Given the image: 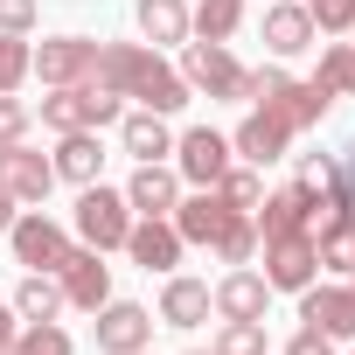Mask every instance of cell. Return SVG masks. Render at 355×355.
<instances>
[{
    "instance_id": "23",
    "label": "cell",
    "mask_w": 355,
    "mask_h": 355,
    "mask_svg": "<svg viewBox=\"0 0 355 355\" xmlns=\"http://www.w3.org/2000/svg\"><path fill=\"white\" fill-rule=\"evenodd\" d=\"M119 146L132 160H174V125L160 112H119Z\"/></svg>"
},
{
    "instance_id": "12",
    "label": "cell",
    "mask_w": 355,
    "mask_h": 355,
    "mask_svg": "<svg viewBox=\"0 0 355 355\" xmlns=\"http://www.w3.org/2000/svg\"><path fill=\"white\" fill-rule=\"evenodd\" d=\"M98 327V355H139V348H153V313L139 306V300H105L98 313H91Z\"/></svg>"
},
{
    "instance_id": "10",
    "label": "cell",
    "mask_w": 355,
    "mask_h": 355,
    "mask_svg": "<svg viewBox=\"0 0 355 355\" xmlns=\"http://www.w3.org/2000/svg\"><path fill=\"white\" fill-rule=\"evenodd\" d=\"M0 189H8L21 209H42V202H49V189H56V167H49V153H35L28 139L0 146Z\"/></svg>"
},
{
    "instance_id": "38",
    "label": "cell",
    "mask_w": 355,
    "mask_h": 355,
    "mask_svg": "<svg viewBox=\"0 0 355 355\" xmlns=\"http://www.w3.org/2000/svg\"><path fill=\"white\" fill-rule=\"evenodd\" d=\"M15 334H21V313H15L8 300H0V355H8V348H15Z\"/></svg>"
},
{
    "instance_id": "19",
    "label": "cell",
    "mask_w": 355,
    "mask_h": 355,
    "mask_svg": "<svg viewBox=\"0 0 355 355\" xmlns=\"http://www.w3.org/2000/svg\"><path fill=\"white\" fill-rule=\"evenodd\" d=\"M313 216H320V202H313V196H300L293 182H286V189H265V202L251 209L258 244H265V237H293V230H306V237H313Z\"/></svg>"
},
{
    "instance_id": "4",
    "label": "cell",
    "mask_w": 355,
    "mask_h": 355,
    "mask_svg": "<svg viewBox=\"0 0 355 355\" xmlns=\"http://www.w3.org/2000/svg\"><path fill=\"white\" fill-rule=\"evenodd\" d=\"M189 77L196 98L209 105H244V63L230 56V42H182V63H174Z\"/></svg>"
},
{
    "instance_id": "13",
    "label": "cell",
    "mask_w": 355,
    "mask_h": 355,
    "mask_svg": "<svg viewBox=\"0 0 355 355\" xmlns=\"http://www.w3.org/2000/svg\"><path fill=\"white\" fill-rule=\"evenodd\" d=\"M265 306H272V286H265L258 265H230L209 286V313L216 320H265Z\"/></svg>"
},
{
    "instance_id": "17",
    "label": "cell",
    "mask_w": 355,
    "mask_h": 355,
    "mask_svg": "<svg viewBox=\"0 0 355 355\" xmlns=\"http://www.w3.org/2000/svg\"><path fill=\"white\" fill-rule=\"evenodd\" d=\"M313 42H320V28L306 15V0H272V8H265V49H272V63H293Z\"/></svg>"
},
{
    "instance_id": "3",
    "label": "cell",
    "mask_w": 355,
    "mask_h": 355,
    "mask_svg": "<svg viewBox=\"0 0 355 355\" xmlns=\"http://www.w3.org/2000/svg\"><path fill=\"white\" fill-rule=\"evenodd\" d=\"M70 230H77V244H91V251H125V230H132V202H125V189H105V182H84L77 189V209H70Z\"/></svg>"
},
{
    "instance_id": "8",
    "label": "cell",
    "mask_w": 355,
    "mask_h": 355,
    "mask_svg": "<svg viewBox=\"0 0 355 355\" xmlns=\"http://www.w3.org/2000/svg\"><path fill=\"white\" fill-rule=\"evenodd\" d=\"M258 258H265L258 272H265L272 293H306V286L320 279V258H313V237H306V230H293V237H265Z\"/></svg>"
},
{
    "instance_id": "1",
    "label": "cell",
    "mask_w": 355,
    "mask_h": 355,
    "mask_svg": "<svg viewBox=\"0 0 355 355\" xmlns=\"http://www.w3.org/2000/svg\"><path fill=\"white\" fill-rule=\"evenodd\" d=\"M112 98H132L139 112H160V119H174V112H189V77L174 70L153 42H98V70H91Z\"/></svg>"
},
{
    "instance_id": "2",
    "label": "cell",
    "mask_w": 355,
    "mask_h": 355,
    "mask_svg": "<svg viewBox=\"0 0 355 355\" xmlns=\"http://www.w3.org/2000/svg\"><path fill=\"white\" fill-rule=\"evenodd\" d=\"M119 112H125V98H112L98 77L63 84V91H49V98L35 105V119H42L49 132H105V125H119Z\"/></svg>"
},
{
    "instance_id": "15",
    "label": "cell",
    "mask_w": 355,
    "mask_h": 355,
    "mask_svg": "<svg viewBox=\"0 0 355 355\" xmlns=\"http://www.w3.org/2000/svg\"><path fill=\"white\" fill-rule=\"evenodd\" d=\"M91 70H98V42H91V35H49V42L35 49V77H42V91L84 84Z\"/></svg>"
},
{
    "instance_id": "21",
    "label": "cell",
    "mask_w": 355,
    "mask_h": 355,
    "mask_svg": "<svg viewBox=\"0 0 355 355\" xmlns=\"http://www.w3.org/2000/svg\"><path fill=\"white\" fill-rule=\"evenodd\" d=\"M160 327H202L209 320V279H189V272H167L160 279V313H153Z\"/></svg>"
},
{
    "instance_id": "29",
    "label": "cell",
    "mask_w": 355,
    "mask_h": 355,
    "mask_svg": "<svg viewBox=\"0 0 355 355\" xmlns=\"http://www.w3.org/2000/svg\"><path fill=\"white\" fill-rule=\"evenodd\" d=\"M216 196L230 202V209H258L265 202V167H251V160H230V174H223V182H216Z\"/></svg>"
},
{
    "instance_id": "41",
    "label": "cell",
    "mask_w": 355,
    "mask_h": 355,
    "mask_svg": "<svg viewBox=\"0 0 355 355\" xmlns=\"http://www.w3.org/2000/svg\"><path fill=\"white\" fill-rule=\"evenodd\" d=\"M139 355H153V348H139Z\"/></svg>"
},
{
    "instance_id": "33",
    "label": "cell",
    "mask_w": 355,
    "mask_h": 355,
    "mask_svg": "<svg viewBox=\"0 0 355 355\" xmlns=\"http://www.w3.org/2000/svg\"><path fill=\"white\" fill-rule=\"evenodd\" d=\"M209 348L216 355H265V320H223V334Z\"/></svg>"
},
{
    "instance_id": "28",
    "label": "cell",
    "mask_w": 355,
    "mask_h": 355,
    "mask_svg": "<svg viewBox=\"0 0 355 355\" xmlns=\"http://www.w3.org/2000/svg\"><path fill=\"white\" fill-rule=\"evenodd\" d=\"M8 355H77V341H70L63 320H21V334H15Z\"/></svg>"
},
{
    "instance_id": "16",
    "label": "cell",
    "mask_w": 355,
    "mask_h": 355,
    "mask_svg": "<svg viewBox=\"0 0 355 355\" xmlns=\"http://www.w3.org/2000/svg\"><path fill=\"white\" fill-rule=\"evenodd\" d=\"M313 258L334 279L355 272V202H320V216H313Z\"/></svg>"
},
{
    "instance_id": "22",
    "label": "cell",
    "mask_w": 355,
    "mask_h": 355,
    "mask_svg": "<svg viewBox=\"0 0 355 355\" xmlns=\"http://www.w3.org/2000/svg\"><path fill=\"white\" fill-rule=\"evenodd\" d=\"M49 167H56V182H70V189L105 182V139H98V132H56Z\"/></svg>"
},
{
    "instance_id": "24",
    "label": "cell",
    "mask_w": 355,
    "mask_h": 355,
    "mask_svg": "<svg viewBox=\"0 0 355 355\" xmlns=\"http://www.w3.org/2000/svg\"><path fill=\"white\" fill-rule=\"evenodd\" d=\"M132 21L153 49H182L189 42V0H132Z\"/></svg>"
},
{
    "instance_id": "26",
    "label": "cell",
    "mask_w": 355,
    "mask_h": 355,
    "mask_svg": "<svg viewBox=\"0 0 355 355\" xmlns=\"http://www.w3.org/2000/svg\"><path fill=\"white\" fill-rule=\"evenodd\" d=\"M21 320H56L63 313V279L56 272H21V286H15V300H8Z\"/></svg>"
},
{
    "instance_id": "40",
    "label": "cell",
    "mask_w": 355,
    "mask_h": 355,
    "mask_svg": "<svg viewBox=\"0 0 355 355\" xmlns=\"http://www.w3.org/2000/svg\"><path fill=\"white\" fill-rule=\"evenodd\" d=\"M189 355H216V348H189Z\"/></svg>"
},
{
    "instance_id": "18",
    "label": "cell",
    "mask_w": 355,
    "mask_h": 355,
    "mask_svg": "<svg viewBox=\"0 0 355 355\" xmlns=\"http://www.w3.org/2000/svg\"><path fill=\"white\" fill-rule=\"evenodd\" d=\"M230 216H237V209H230L216 189H182V202H174V216H167V223L182 230V244H202V251H209V244L223 237V223H230Z\"/></svg>"
},
{
    "instance_id": "25",
    "label": "cell",
    "mask_w": 355,
    "mask_h": 355,
    "mask_svg": "<svg viewBox=\"0 0 355 355\" xmlns=\"http://www.w3.org/2000/svg\"><path fill=\"white\" fill-rule=\"evenodd\" d=\"M272 112H279L293 132H306V125H320V119L334 112V91H327V84H313V77H293V84L272 98Z\"/></svg>"
},
{
    "instance_id": "32",
    "label": "cell",
    "mask_w": 355,
    "mask_h": 355,
    "mask_svg": "<svg viewBox=\"0 0 355 355\" xmlns=\"http://www.w3.org/2000/svg\"><path fill=\"white\" fill-rule=\"evenodd\" d=\"M35 77V42L28 35H0V91H21Z\"/></svg>"
},
{
    "instance_id": "31",
    "label": "cell",
    "mask_w": 355,
    "mask_h": 355,
    "mask_svg": "<svg viewBox=\"0 0 355 355\" xmlns=\"http://www.w3.org/2000/svg\"><path fill=\"white\" fill-rule=\"evenodd\" d=\"M209 251H216V258H223V265H251V258H258V223H251V216H244V209H237V216H230V223H223V237H216V244H209Z\"/></svg>"
},
{
    "instance_id": "42",
    "label": "cell",
    "mask_w": 355,
    "mask_h": 355,
    "mask_svg": "<svg viewBox=\"0 0 355 355\" xmlns=\"http://www.w3.org/2000/svg\"><path fill=\"white\" fill-rule=\"evenodd\" d=\"M348 286H355V272H348Z\"/></svg>"
},
{
    "instance_id": "34",
    "label": "cell",
    "mask_w": 355,
    "mask_h": 355,
    "mask_svg": "<svg viewBox=\"0 0 355 355\" xmlns=\"http://www.w3.org/2000/svg\"><path fill=\"white\" fill-rule=\"evenodd\" d=\"M28 132H35V105L15 98V91H0V146H15V139H28Z\"/></svg>"
},
{
    "instance_id": "11",
    "label": "cell",
    "mask_w": 355,
    "mask_h": 355,
    "mask_svg": "<svg viewBox=\"0 0 355 355\" xmlns=\"http://www.w3.org/2000/svg\"><path fill=\"white\" fill-rule=\"evenodd\" d=\"M56 279H63V306H77V313H98L112 300V265L91 244H70V258L56 265Z\"/></svg>"
},
{
    "instance_id": "30",
    "label": "cell",
    "mask_w": 355,
    "mask_h": 355,
    "mask_svg": "<svg viewBox=\"0 0 355 355\" xmlns=\"http://www.w3.org/2000/svg\"><path fill=\"white\" fill-rule=\"evenodd\" d=\"M313 84H327L334 98H355V42H320V70Z\"/></svg>"
},
{
    "instance_id": "14",
    "label": "cell",
    "mask_w": 355,
    "mask_h": 355,
    "mask_svg": "<svg viewBox=\"0 0 355 355\" xmlns=\"http://www.w3.org/2000/svg\"><path fill=\"white\" fill-rule=\"evenodd\" d=\"M182 251H189V244H182V230H174L167 216H132V230H125V258H132L139 272H160V279L182 272Z\"/></svg>"
},
{
    "instance_id": "6",
    "label": "cell",
    "mask_w": 355,
    "mask_h": 355,
    "mask_svg": "<svg viewBox=\"0 0 355 355\" xmlns=\"http://www.w3.org/2000/svg\"><path fill=\"white\" fill-rule=\"evenodd\" d=\"M230 132L216 125H189V132H174V174H182V189H216L223 174H230Z\"/></svg>"
},
{
    "instance_id": "9",
    "label": "cell",
    "mask_w": 355,
    "mask_h": 355,
    "mask_svg": "<svg viewBox=\"0 0 355 355\" xmlns=\"http://www.w3.org/2000/svg\"><path fill=\"white\" fill-rule=\"evenodd\" d=\"M300 300V327H320L327 341H355V286L348 279H313Z\"/></svg>"
},
{
    "instance_id": "37",
    "label": "cell",
    "mask_w": 355,
    "mask_h": 355,
    "mask_svg": "<svg viewBox=\"0 0 355 355\" xmlns=\"http://www.w3.org/2000/svg\"><path fill=\"white\" fill-rule=\"evenodd\" d=\"M286 355H341V348H334V341H327L320 327H300V334L286 341Z\"/></svg>"
},
{
    "instance_id": "27",
    "label": "cell",
    "mask_w": 355,
    "mask_h": 355,
    "mask_svg": "<svg viewBox=\"0 0 355 355\" xmlns=\"http://www.w3.org/2000/svg\"><path fill=\"white\" fill-rule=\"evenodd\" d=\"M244 28V0H196L189 8V42H230Z\"/></svg>"
},
{
    "instance_id": "35",
    "label": "cell",
    "mask_w": 355,
    "mask_h": 355,
    "mask_svg": "<svg viewBox=\"0 0 355 355\" xmlns=\"http://www.w3.org/2000/svg\"><path fill=\"white\" fill-rule=\"evenodd\" d=\"M320 35H355V0H306Z\"/></svg>"
},
{
    "instance_id": "20",
    "label": "cell",
    "mask_w": 355,
    "mask_h": 355,
    "mask_svg": "<svg viewBox=\"0 0 355 355\" xmlns=\"http://www.w3.org/2000/svg\"><path fill=\"white\" fill-rule=\"evenodd\" d=\"M125 202H132V216H174V202H182L174 160H139L132 182H125Z\"/></svg>"
},
{
    "instance_id": "36",
    "label": "cell",
    "mask_w": 355,
    "mask_h": 355,
    "mask_svg": "<svg viewBox=\"0 0 355 355\" xmlns=\"http://www.w3.org/2000/svg\"><path fill=\"white\" fill-rule=\"evenodd\" d=\"M42 0H0V35H35Z\"/></svg>"
},
{
    "instance_id": "5",
    "label": "cell",
    "mask_w": 355,
    "mask_h": 355,
    "mask_svg": "<svg viewBox=\"0 0 355 355\" xmlns=\"http://www.w3.org/2000/svg\"><path fill=\"white\" fill-rule=\"evenodd\" d=\"M8 251H15L21 272H56V265L70 258V230H63L49 209H15V223H8Z\"/></svg>"
},
{
    "instance_id": "7",
    "label": "cell",
    "mask_w": 355,
    "mask_h": 355,
    "mask_svg": "<svg viewBox=\"0 0 355 355\" xmlns=\"http://www.w3.org/2000/svg\"><path fill=\"white\" fill-rule=\"evenodd\" d=\"M293 125L272 112V105H251L244 119H237V132H230V153L237 160H251V167H279V160H293Z\"/></svg>"
},
{
    "instance_id": "39",
    "label": "cell",
    "mask_w": 355,
    "mask_h": 355,
    "mask_svg": "<svg viewBox=\"0 0 355 355\" xmlns=\"http://www.w3.org/2000/svg\"><path fill=\"white\" fill-rule=\"evenodd\" d=\"M15 209H21V202H15L8 189H0V237H8V223H15Z\"/></svg>"
}]
</instances>
